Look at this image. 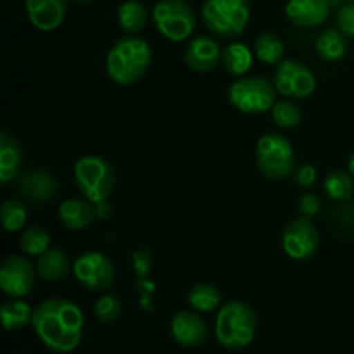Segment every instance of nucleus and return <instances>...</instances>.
I'll use <instances>...</instances> for the list:
<instances>
[{
    "instance_id": "22",
    "label": "nucleus",
    "mask_w": 354,
    "mask_h": 354,
    "mask_svg": "<svg viewBox=\"0 0 354 354\" xmlns=\"http://www.w3.org/2000/svg\"><path fill=\"white\" fill-rule=\"evenodd\" d=\"M254 62V55L252 50L242 41H234L228 47L223 48V57H221V64H223L225 71L232 76H245L252 68Z\"/></svg>"
},
{
    "instance_id": "14",
    "label": "nucleus",
    "mask_w": 354,
    "mask_h": 354,
    "mask_svg": "<svg viewBox=\"0 0 354 354\" xmlns=\"http://www.w3.org/2000/svg\"><path fill=\"white\" fill-rule=\"evenodd\" d=\"M221 57H223V50H221L220 44L209 37L194 38L183 52L185 66L194 73L213 71L221 62Z\"/></svg>"
},
{
    "instance_id": "11",
    "label": "nucleus",
    "mask_w": 354,
    "mask_h": 354,
    "mask_svg": "<svg viewBox=\"0 0 354 354\" xmlns=\"http://www.w3.org/2000/svg\"><path fill=\"white\" fill-rule=\"evenodd\" d=\"M320 245V234L310 218H296L283 228L282 248L294 261H308Z\"/></svg>"
},
{
    "instance_id": "18",
    "label": "nucleus",
    "mask_w": 354,
    "mask_h": 354,
    "mask_svg": "<svg viewBox=\"0 0 354 354\" xmlns=\"http://www.w3.org/2000/svg\"><path fill=\"white\" fill-rule=\"evenodd\" d=\"M59 221L68 230H83L88 228L97 220V206L90 201L83 199H68L59 206L57 209Z\"/></svg>"
},
{
    "instance_id": "16",
    "label": "nucleus",
    "mask_w": 354,
    "mask_h": 354,
    "mask_svg": "<svg viewBox=\"0 0 354 354\" xmlns=\"http://www.w3.org/2000/svg\"><path fill=\"white\" fill-rule=\"evenodd\" d=\"M30 23L40 31L57 30L66 17L68 0H24Z\"/></svg>"
},
{
    "instance_id": "30",
    "label": "nucleus",
    "mask_w": 354,
    "mask_h": 354,
    "mask_svg": "<svg viewBox=\"0 0 354 354\" xmlns=\"http://www.w3.org/2000/svg\"><path fill=\"white\" fill-rule=\"evenodd\" d=\"M270 113H272L277 127L283 128V130L299 127L301 121H303V111L292 100H277Z\"/></svg>"
},
{
    "instance_id": "3",
    "label": "nucleus",
    "mask_w": 354,
    "mask_h": 354,
    "mask_svg": "<svg viewBox=\"0 0 354 354\" xmlns=\"http://www.w3.org/2000/svg\"><path fill=\"white\" fill-rule=\"evenodd\" d=\"M258 318L248 303L239 299L227 301L218 310L214 322L216 341L228 351H241L248 348L256 335Z\"/></svg>"
},
{
    "instance_id": "2",
    "label": "nucleus",
    "mask_w": 354,
    "mask_h": 354,
    "mask_svg": "<svg viewBox=\"0 0 354 354\" xmlns=\"http://www.w3.org/2000/svg\"><path fill=\"white\" fill-rule=\"evenodd\" d=\"M152 47L145 38L127 35L120 38L106 55V71L111 82L120 86H131L147 75L152 66Z\"/></svg>"
},
{
    "instance_id": "35",
    "label": "nucleus",
    "mask_w": 354,
    "mask_h": 354,
    "mask_svg": "<svg viewBox=\"0 0 354 354\" xmlns=\"http://www.w3.org/2000/svg\"><path fill=\"white\" fill-rule=\"evenodd\" d=\"M317 169H315V166L311 165H303L299 166V168L296 169V173H294V178H296V183L299 187H303V189H311V187L317 183Z\"/></svg>"
},
{
    "instance_id": "28",
    "label": "nucleus",
    "mask_w": 354,
    "mask_h": 354,
    "mask_svg": "<svg viewBox=\"0 0 354 354\" xmlns=\"http://www.w3.org/2000/svg\"><path fill=\"white\" fill-rule=\"evenodd\" d=\"M19 249L23 254L38 258L50 249V235L44 227H38V225L24 228L19 239Z\"/></svg>"
},
{
    "instance_id": "20",
    "label": "nucleus",
    "mask_w": 354,
    "mask_h": 354,
    "mask_svg": "<svg viewBox=\"0 0 354 354\" xmlns=\"http://www.w3.org/2000/svg\"><path fill=\"white\" fill-rule=\"evenodd\" d=\"M23 162V151L19 144L7 131L0 133V182L7 185L17 176Z\"/></svg>"
},
{
    "instance_id": "37",
    "label": "nucleus",
    "mask_w": 354,
    "mask_h": 354,
    "mask_svg": "<svg viewBox=\"0 0 354 354\" xmlns=\"http://www.w3.org/2000/svg\"><path fill=\"white\" fill-rule=\"evenodd\" d=\"M348 171L351 173L353 178H354V154L349 158V161H348Z\"/></svg>"
},
{
    "instance_id": "39",
    "label": "nucleus",
    "mask_w": 354,
    "mask_h": 354,
    "mask_svg": "<svg viewBox=\"0 0 354 354\" xmlns=\"http://www.w3.org/2000/svg\"><path fill=\"white\" fill-rule=\"evenodd\" d=\"M348 2H354V0H348Z\"/></svg>"
},
{
    "instance_id": "34",
    "label": "nucleus",
    "mask_w": 354,
    "mask_h": 354,
    "mask_svg": "<svg viewBox=\"0 0 354 354\" xmlns=\"http://www.w3.org/2000/svg\"><path fill=\"white\" fill-rule=\"evenodd\" d=\"M297 207H299L301 216L310 218V220H311V218H315L322 211V201H320V197L317 196V194L306 192V194H303V196H301L299 206H297Z\"/></svg>"
},
{
    "instance_id": "29",
    "label": "nucleus",
    "mask_w": 354,
    "mask_h": 354,
    "mask_svg": "<svg viewBox=\"0 0 354 354\" xmlns=\"http://www.w3.org/2000/svg\"><path fill=\"white\" fill-rule=\"evenodd\" d=\"M0 218L7 232L23 230L28 221V207L23 201L9 199L0 207Z\"/></svg>"
},
{
    "instance_id": "23",
    "label": "nucleus",
    "mask_w": 354,
    "mask_h": 354,
    "mask_svg": "<svg viewBox=\"0 0 354 354\" xmlns=\"http://www.w3.org/2000/svg\"><path fill=\"white\" fill-rule=\"evenodd\" d=\"M149 21V10L140 0H127L118 9V23L127 35H138Z\"/></svg>"
},
{
    "instance_id": "31",
    "label": "nucleus",
    "mask_w": 354,
    "mask_h": 354,
    "mask_svg": "<svg viewBox=\"0 0 354 354\" xmlns=\"http://www.w3.org/2000/svg\"><path fill=\"white\" fill-rule=\"evenodd\" d=\"M121 311H123V303L118 294H104L93 306V315L104 325L114 324L121 317Z\"/></svg>"
},
{
    "instance_id": "15",
    "label": "nucleus",
    "mask_w": 354,
    "mask_h": 354,
    "mask_svg": "<svg viewBox=\"0 0 354 354\" xmlns=\"http://www.w3.org/2000/svg\"><path fill=\"white\" fill-rule=\"evenodd\" d=\"M332 0H289L286 16L294 26L311 30L327 21Z\"/></svg>"
},
{
    "instance_id": "27",
    "label": "nucleus",
    "mask_w": 354,
    "mask_h": 354,
    "mask_svg": "<svg viewBox=\"0 0 354 354\" xmlns=\"http://www.w3.org/2000/svg\"><path fill=\"white\" fill-rule=\"evenodd\" d=\"M283 52H286V47H283L282 40L275 33L266 31V33L258 35V38L254 40L256 57L265 62V64L277 66L279 62H282Z\"/></svg>"
},
{
    "instance_id": "38",
    "label": "nucleus",
    "mask_w": 354,
    "mask_h": 354,
    "mask_svg": "<svg viewBox=\"0 0 354 354\" xmlns=\"http://www.w3.org/2000/svg\"><path fill=\"white\" fill-rule=\"evenodd\" d=\"M73 2H76V3H88V2H92V0H73Z\"/></svg>"
},
{
    "instance_id": "17",
    "label": "nucleus",
    "mask_w": 354,
    "mask_h": 354,
    "mask_svg": "<svg viewBox=\"0 0 354 354\" xmlns=\"http://www.w3.org/2000/svg\"><path fill=\"white\" fill-rule=\"evenodd\" d=\"M59 183L50 171L45 169H31L24 173L17 183V190L23 199L31 203H48L57 196Z\"/></svg>"
},
{
    "instance_id": "26",
    "label": "nucleus",
    "mask_w": 354,
    "mask_h": 354,
    "mask_svg": "<svg viewBox=\"0 0 354 354\" xmlns=\"http://www.w3.org/2000/svg\"><path fill=\"white\" fill-rule=\"evenodd\" d=\"M324 189L327 196L335 203H348L354 194L353 175L349 171H342V169H334L325 176Z\"/></svg>"
},
{
    "instance_id": "5",
    "label": "nucleus",
    "mask_w": 354,
    "mask_h": 354,
    "mask_svg": "<svg viewBox=\"0 0 354 354\" xmlns=\"http://www.w3.org/2000/svg\"><path fill=\"white\" fill-rule=\"evenodd\" d=\"M75 183L82 196L93 204L106 203L114 192L116 176L106 159L99 156H83L75 162Z\"/></svg>"
},
{
    "instance_id": "33",
    "label": "nucleus",
    "mask_w": 354,
    "mask_h": 354,
    "mask_svg": "<svg viewBox=\"0 0 354 354\" xmlns=\"http://www.w3.org/2000/svg\"><path fill=\"white\" fill-rule=\"evenodd\" d=\"M131 263H133V270L135 273H137L138 279H147L152 266H154L152 256L147 249H145V251H135L133 254H131Z\"/></svg>"
},
{
    "instance_id": "19",
    "label": "nucleus",
    "mask_w": 354,
    "mask_h": 354,
    "mask_svg": "<svg viewBox=\"0 0 354 354\" xmlns=\"http://www.w3.org/2000/svg\"><path fill=\"white\" fill-rule=\"evenodd\" d=\"M37 273L47 282H59L64 280L73 270L68 254L59 248H50L44 254L37 258Z\"/></svg>"
},
{
    "instance_id": "10",
    "label": "nucleus",
    "mask_w": 354,
    "mask_h": 354,
    "mask_svg": "<svg viewBox=\"0 0 354 354\" xmlns=\"http://www.w3.org/2000/svg\"><path fill=\"white\" fill-rule=\"evenodd\" d=\"M273 85L279 95L287 99H308L317 90V76L303 61L286 59L277 64Z\"/></svg>"
},
{
    "instance_id": "9",
    "label": "nucleus",
    "mask_w": 354,
    "mask_h": 354,
    "mask_svg": "<svg viewBox=\"0 0 354 354\" xmlns=\"http://www.w3.org/2000/svg\"><path fill=\"white\" fill-rule=\"evenodd\" d=\"M73 275L90 292H107L116 280V266L104 252L86 251L73 261Z\"/></svg>"
},
{
    "instance_id": "1",
    "label": "nucleus",
    "mask_w": 354,
    "mask_h": 354,
    "mask_svg": "<svg viewBox=\"0 0 354 354\" xmlns=\"http://www.w3.org/2000/svg\"><path fill=\"white\" fill-rule=\"evenodd\" d=\"M31 327L52 353L75 351L83 339L85 318L78 304L64 297H48L33 310Z\"/></svg>"
},
{
    "instance_id": "25",
    "label": "nucleus",
    "mask_w": 354,
    "mask_h": 354,
    "mask_svg": "<svg viewBox=\"0 0 354 354\" xmlns=\"http://www.w3.org/2000/svg\"><path fill=\"white\" fill-rule=\"evenodd\" d=\"M0 317H2V324L6 330H19V328H24L28 324H31L33 310L21 297H12L10 301H6L2 304Z\"/></svg>"
},
{
    "instance_id": "21",
    "label": "nucleus",
    "mask_w": 354,
    "mask_h": 354,
    "mask_svg": "<svg viewBox=\"0 0 354 354\" xmlns=\"http://www.w3.org/2000/svg\"><path fill=\"white\" fill-rule=\"evenodd\" d=\"M318 55L327 62H337L348 54V37L341 30L327 28L315 40Z\"/></svg>"
},
{
    "instance_id": "24",
    "label": "nucleus",
    "mask_w": 354,
    "mask_h": 354,
    "mask_svg": "<svg viewBox=\"0 0 354 354\" xmlns=\"http://www.w3.org/2000/svg\"><path fill=\"white\" fill-rule=\"evenodd\" d=\"M187 301H189L190 308L197 313H211V311H216L218 308H221L223 296H221V290L213 283L199 282L190 287Z\"/></svg>"
},
{
    "instance_id": "32",
    "label": "nucleus",
    "mask_w": 354,
    "mask_h": 354,
    "mask_svg": "<svg viewBox=\"0 0 354 354\" xmlns=\"http://www.w3.org/2000/svg\"><path fill=\"white\" fill-rule=\"evenodd\" d=\"M337 26L348 38L354 40V2H348L337 10Z\"/></svg>"
},
{
    "instance_id": "13",
    "label": "nucleus",
    "mask_w": 354,
    "mask_h": 354,
    "mask_svg": "<svg viewBox=\"0 0 354 354\" xmlns=\"http://www.w3.org/2000/svg\"><path fill=\"white\" fill-rule=\"evenodd\" d=\"M169 332L176 344L183 348H199L207 339V324L197 311H178L171 318Z\"/></svg>"
},
{
    "instance_id": "6",
    "label": "nucleus",
    "mask_w": 354,
    "mask_h": 354,
    "mask_svg": "<svg viewBox=\"0 0 354 354\" xmlns=\"http://www.w3.org/2000/svg\"><path fill=\"white\" fill-rule=\"evenodd\" d=\"M256 166L270 180H283L296 169V152L289 138L279 133L263 135L256 144Z\"/></svg>"
},
{
    "instance_id": "4",
    "label": "nucleus",
    "mask_w": 354,
    "mask_h": 354,
    "mask_svg": "<svg viewBox=\"0 0 354 354\" xmlns=\"http://www.w3.org/2000/svg\"><path fill=\"white\" fill-rule=\"evenodd\" d=\"M201 16L214 37L239 38L251 17V3L249 0H204Z\"/></svg>"
},
{
    "instance_id": "12",
    "label": "nucleus",
    "mask_w": 354,
    "mask_h": 354,
    "mask_svg": "<svg viewBox=\"0 0 354 354\" xmlns=\"http://www.w3.org/2000/svg\"><path fill=\"white\" fill-rule=\"evenodd\" d=\"M37 266L26 256L10 254L0 268V287L9 297H26L37 282Z\"/></svg>"
},
{
    "instance_id": "7",
    "label": "nucleus",
    "mask_w": 354,
    "mask_h": 354,
    "mask_svg": "<svg viewBox=\"0 0 354 354\" xmlns=\"http://www.w3.org/2000/svg\"><path fill=\"white\" fill-rule=\"evenodd\" d=\"M273 82L263 76H241L228 86V100L244 114H261L272 111L277 102Z\"/></svg>"
},
{
    "instance_id": "8",
    "label": "nucleus",
    "mask_w": 354,
    "mask_h": 354,
    "mask_svg": "<svg viewBox=\"0 0 354 354\" xmlns=\"http://www.w3.org/2000/svg\"><path fill=\"white\" fill-rule=\"evenodd\" d=\"M152 21L159 33L169 41H183L196 30V14L185 0H158Z\"/></svg>"
},
{
    "instance_id": "36",
    "label": "nucleus",
    "mask_w": 354,
    "mask_h": 354,
    "mask_svg": "<svg viewBox=\"0 0 354 354\" xmlns=\"http://www.w3.org/2000/svg\"><path fill=\"white\" fill-rule=\"evenodd\" d=\"M95 206H97V218H100V220H107V218L111 216V213H113L109 207V204H107V201L106 203L95 204Z\"/></svg>"
}]
</instances>
